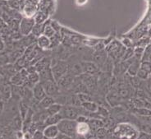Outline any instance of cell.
I'll list each match as a JSON object with an SVG mask.
<instances>
[{
	"label": "cell",
	"instance_id": "1",
	"mask_svg": "<svg viewBox=\"0 0 151 139\" xmlns=\"http://www.w3.org/2000/svg\"><path fill=\"white\" fill-rule=\"evenodd\" d=\"M59 132L63 135L67 136L69 138H73L76 135V126L77 121L72 119H62L58 124H57Z\"/></svg>",
	"mask_w": 151,
	"mask_h": 139
},
{
	"label": "cell",
	"instance_id": "2",
	"mask_svg": "<svg viewBox=\"0 0 151 139\" xmlns=\"http://www.w3.org/2000/svg\"><path fill=\"white\" fill-rule=\"evenodd\" d=\"M126 49L127 48H125L121 42L115 40V39L110 42L109 44H108L107 47H106V49H107V52L109 54V55L113 57V59H115L122 58Z\"/></svg>",
	"mask_w": 151,
	"mask_h": 139
},
{
	"label": "cell",
	"instance_id": "3",
	"mask_svg": "<svg viewBox=\"0 0 151 139\" xmlns=\"http://www.w3.org/2000/svg\"><path fill=\"white\" fill-rule=\"evenodd\" d=\"M35 22L33 17H23L20 20L19 23V31L22 36H26L31 34L32 29L34 27Z\"/></svg>",
	"mask_w": 151,
	"mask_h": 139
},
{
	"label": "cell",
	"instance_id": "4",
	"mask_svg": "<svg viewBox=\"0 0 151 139\" xmlns=\"http://www.w3.org/2000/svg\"><path fill=\"white\" fill-rule=\"evenodd\" d=\"M51 71L53 73L54 81H58L63 76L66 74L68 71V64L63 61H58V63L53 64V68H51Z\"/></svg>",
	"mask_w": 151,
	"mask_h": 139
},
{
	"label": "cell",
	"instance_id": "5",
	"mask_svg": "<svg viewBox=\"0 0 151 139\" xmlns=\"http://www.w3.org/2000/svg\"><path fill=\"white\" fill-rule=\"evenodd\" d=\"M59 114L62 117V119H72V120H76V119L79 116L77 110L71 106H63V107L62 106Z\"/></svg>",
	"mask_w": 151,
	"mask_h": 139
},
{
	"label": "cell",
	"instance_id": "6",
	"mask_svg": "<svg viewBox=\"0 0 151 139\" xmlns=\"http://www.w3.org/2000/svg\"><path fill=\"white\" fill-rule=\"evenodd\" d=\"M32 96L38 101H40L47 96L41 83H38L36 84H34V87L32 89Z\"/></svg>",
	"mask_w": 151,
	"mask_h": 139
},
{
	"label": "cell",
	"instance_id": "7",
	"mask_svg": "<svg viewBox=\"0 0 151 139\" xmlns=\"http://www.w3.org/2000/svg\"><path fill=\"white\" fill-rule=\"evenodd\" d=\"M43 133L45 138L55 139L60 132L57 125H48L44 128Z\"/></svg>",
	"mask_w": 151,
	"mask_h": 139
},
{
	"label": "cell",
	"instance_id": "8",
	"mask_svg": "<svg viewBox=\"0 0 151 139\" xmlns=\"http://www.w3.org/2000/svg\"><path fill=\"white\" fill-rule=\"evenodd\" d=\"M41 84L45 90L47 96H53V95L56 94L58 90V85L54 81H45V82H43Z\"/></svg>",
	"mask_w": 151,
	"mask_h": 139
},
{
	"label": "cell",
	"instance_id": "9",
	"mask_svg": "<svg viewBox=\"0 0 151 139\" xmlns=\"http://www.w3.org/2000/svg\"><path fill=\"white\" fill-rule=\"evenodd\" d=\"M36 45L42 50H46V49H50V39L45 36V35H41L36 39Z\"/></svg>",
	"mask_w": 151,
	"mask_h": 139
},
{
	"label": "cell",
	"instance_id": "10",
	"mask_svg": "<svg viewBox=\"0 0 151 139\" xmlns=\"http://www.w3.org/2000/svg\"><path fill=\"white\" fill-rule=\"evenodd\" d=\"M133 59L134 60H132V64H131V65L127 68V72H128V74L130 76L136 77V73H137V72H138L139 68H140V59L135 56L133 58Z\"/></svg>",
	"mask_w": 151,
	"mask_h": 139
},
{
	"label": "cell",
	"instance_id": "11",
	"mask_svg": "<svg viewBox=\"0 0 151 139\" xmlns=\"http://www.w3.org/2000/svg\"><path fill=\"white\" fill-rule=\"evenodd\" d=\"M90 132H91V129L86 122H77L76 134L86 137V135H87Z\"/></svg>",
	"mask_w": 151,
	"mask_h": 139
},
{
	"label": "cell",
	"instance_id": "12",
	"mask_svg": "<svg viewBox=\"0 0 151 139\" xmlns=\"http://www.w3.org/2000/svg\"><path fill=\"white\" fill-rule=\"evenodd\" d=\"M0 95H1V97L2 100H8L9 98L11 97L12 95V88L11 87L5 83V84H2L0 86Z\"/></svg>",
	"mask_w": 151,
	"mask_h": 139
},
{
	"label": "cell",
	"instance_id": "13",
	"mask_svg": "<svg viewBox=\"0 0 151 139\" xmlns=\"http://www.w3.org/2000/svg\"><path fill=\"white\" fill-rule=\"evenodd\" d=\"M49 14H47V13L45 12H42V11H40V10H38L33 17H34L35 23H37V24H40V23L45 22L46 21L49 19Z\"/></svg>",
	"mask_w": 151,
	"mask_h": 139
},
{
	"label": "cell",
	"instance_id": "14",
	"mask_svg": "<svg viewBox=\"0 0 151 139\" xmlns=\"http://www.w3.org/2000/svg\"><path fill=\"white\" fill-rule=\"evenodd\" d=\"M62 119V117L59 114H57L54 115H48L45 120V126L48 125H57L58 122Z\"/></svg>",
	"mask_w": 151,
	"mask_h": 139
},
{
	"label": "cell",
	"instance_id": "15",
	"mask_svg": "<svg viewBox=\"0 0 151 139\" xmlns=\"http://www.w3.org/2000/svg\"><path fill=\"white\" fill-rule=\"evenodd\" d=\"M81 106L83 107L84 109H86L87 111L91 112V113H96L98 110L99 105L93 101H86L81 103Z\"/></svg>",
	"mask_w": 151,
	"mask_h": 139
},
{
	"label": "cell",
	"instance_id": "16",
	"mask_svg": "<svg viewBox=\"0 0 151 139\" xmlns=\"http://www.w3.org/2000/svg\"><path fill=\"white\" fill-rule=\"evenodd\" d=\"M45 22L40 23V24H37L35 23V24L34 27L32 29V31H31V34L33 35L34 36L37 38L39 37L40 35L44 34V30H45Z\"/></svg>",
	"mask_w": 151,
	"mask_h": 139
},
{
	"label": "cell",
	"instance_id": "17",
	"mask_svg": "<svg viewBox=\"0 0 151 139\" xmlns=\"http://www.w3.org/2000/svg\"><path fill=\"white\" fill-rule=\"evenodd\" d=\"M86 123L90 127V129L96 131L98 128H102L104 127V123L101 120H99L96 119H87Z\"/></svg>",
	"mask_w": 151,
	"mask_h": 139
},
{
	"label": "cell",
	"instance_id": "18",
	"mask_svg": "<svg viewBox=\"0 0 151 139\" xmlns=\"http://www.w3.org/2000/svg\"><path fill=\"white\" fill-rule=\"evenodd\" d=\"M61 109H62V105L57 103H53V105H50L49 108H47V114L48 115H54L57 114H59Z\"/></svg>",
	"mask_w": 151,
	"mask_h": 139
},
{
	"label": "cell",
	"instance_id": "19",
	"mask_svg": "<svg viewBox=\"0 0 151 139\" xmlns=\"http://www.w3.org/2000/svg\"><path fill=\"white\" fill-rule=\"evenodd\" d=\"M27 80L28 82L33 84H36V83H40V74L37 71L31 72H28V76H27Z\"/></svg>",
	"mask_w": 151,
	"mask_h": 139
},
{
	"label": "cell",
	"instance_id": "20",
	"mask_svg": "<svg viewBox=\"0 0 151 139\" xmlns=\"http://www.w3.org/2000/svg\"><path fill=\"white\" fill-rule=\"evenodd\" d=\"M40 102V106H41L42 108H44V109L49 108L50 105H52L53 103H55L53 96H46L44 98L43 100H41Z\"/></svg>",
	"mask_w": 151,
	"mask_h": 139
},
{
	"label": "cell",
	"instance_id": "21",
	"mask_svg": "<svg viewBox=\"0 0 151 139\" xmlns=\"http://www.w3.org/2000/svg\"><path fill=\"white\" fill-rule=\"evenodd\" d=\"M150 74V72L147 71V70H145V69L140 67L139 70L136 73V77L139 79H141V80H146V79L149 78Z\"/></svg>",
	"mask_w": 151,
	"mask_h": 139
},
{
	"label": "cell",
	"instance_id": "22",
	"mask_svg": "<svg viewBox=\"0 0 151 139\" xmlns=\"http://www.w3.org/2000/svg\"><path fill=\"white\" fill-rule=\"evenodd\" d=\"M150 45H148L145 49H144L143 54L141 56V59H140V61L143 62V61H147V62H150Z\"/></svg>",
	"mask_w": 151,
	"mask_h": 139
},
{
	"label": "cell",
	"instance_id": "23",
	"mask_svg": "<svg viewBox=\"0 0 151 139\" xmlns=\"http://www.w3.org/2000/svg\"><path fill=\"white\" fill-rule=\"evenodd\" d=\"M121 43L125 48H133L134 47V42L132 41V39H130L128 37L122 38Z\"/></svg>",
	"mask_w": 151,
	"mask_h": 139
},
{
	"label": "cell",
	"instance_id": "24",
	"mask_svg": "<svg viewBox=\"0 0 151 139\" xmlns=\"http://www.w3.org/2000/svg\"><path fill=\"white\" fill-rule=\"evenodd\" d=\"M85 69L86 70L87 72L92 73V74L97 71V68L95 67V65H94V64H92V63H86Z\"/></svg>",
	"mask_w": 151,
	"mask_h": 139
},
{
	"label": "cell",
	"instance_id": "25",
	"mask_svg": "<svg viewBox=\"0 0 151 139\" xmlns=\"http://www.w3.org/2000/svg\"><path fill=\"white\" fill-rule=\"evenodd\" d=\"M105 135L106 131L105 128H104V127L98 128V129L95 131V136H96L99 139H104V137H105Z\"/></svg>",
	"mask_w": 151,
	"mask_h": 139
},
{
	"label": "cell",
	"instance_id": "26",
	"mask_svg": "<svg viewBox=\"0 0 151 139\" xmlns=\"http://www.w3.org/2000/svg\"><path fill=\"white\" fill-rule=\"evenodd\" d=\"M32 138L33 139H44L45 136L43 133V131L40 129H37L32 133Z\"/></svg>",
	"mask_w": 151,
	"mask_h": 139
},
{
	"label": "cell",
	"instance_id": "27",
	"mask_svg": "<svg viewBox=\"0 0 151 139\" xmlns=\"http://www.w3.org/2000/svg\"><path fill=\"white\" fill-rule=\"evenodd\" d=\"M137 112L140 114H142V115H145V116H150V111L149 109H145V108H138L137 109Z\"/></svg>",
	"mask_w": 151,
	"mask_h": 139
},
{
	"label": "cell",
	"instance_id": "28",
	"mask_svg": "<svg viewBox=\"0 0 151 139\" xmlns=\"http://www.w3.org/2000/svg\"><path fill=\"white\" fill-rule=\"evenodd\" d=\"M78 98H79V100L81 101V103L86 101H91V99L89 97V96H87V95L85 94H79L78 95Z\"/></svg>",
	"mask_w": 151,
	"mask_h": 139
},
{
	"label": "cell",
	"instance_id": "29",
	"mask_svg": "<svg viewBox=\"0 0 151 139\" xmlns=\"http://www.w3.org/2000/svg\"><path fill=\"white\" fill-rule=\"evenodd\" d=\"M136 139H150V135L149 133H147V132H140L139 136H137Z\"/></svg>",
	"mask_w": 151,
	"mask_h": 139
},
{
	"label": "cell",
	"instance_id": "30",
	"mask_svg": "<svg viewBox=\"0 0 151 139\" xmlns=\"http://www.w3.org/2000/svg\"><path fill=\"white\" fill-rule=\"evenodd\" d=\"M86 139H99L96 136H95V134H92L91 132L87 134V135H86Z\"/></svg>",
	"mask_w": 151,
	"mask_h": 139
},
{
	"label": "cell",
	"instance_id": "31",
	"mask_svg": "<svg viewBox=\"0 0 151 139\" xmlns=\"http://www.w3.org/2000/svg\"><path fill=\"white\" fill-rule=\"evenodd\" d=\"M4 102L3 101H0V114H2V113L4 112Z\"/></svg>",
	"mask_w": 151,
	"mask_h": 139
},
{
	"label": "cell",
	"instance_id": "32",
	"mask_svg": "<svg viewBox=\"0 0 151 139\" xmlns=\"http://www.w3.org/2000/svg\"><path fill=\"white\" fill-rule=\"evenodd\" d=\"M4 49H5V45H4V41L2 40H0V52L4 51Z\"/></svg>",
	"mask_w": 151,
	"mask_h": 139
},
{
	"label": "cell",
	"instance_id": "33",
	"mask_svg": "<svg viewBox=\"0 0 151 139\" xmlns=\"http://www.w3.org/2000/svg\"><path fill=\"white\" fill-rule=\"evenodd\" d=\"M0 101H2V97H1V95H0Z\"/></svg>",
	"mask_w": 151,
	"mask_h": 139
},
{
	"label": "cell",
	"instance_id": "34",
	"mask_svg": "<svg viewBox=\"0 0 151 139\" xmlns=\"http://www.w3.org/2000/svg\"><path fill=\"white\" fill-rule=\"evenodd\" d=\"M44 139H48V138H44Z\"/></svg>",
	"mask_w": 151,
	"mask_h": 139
}]
</instances>
